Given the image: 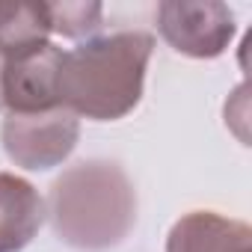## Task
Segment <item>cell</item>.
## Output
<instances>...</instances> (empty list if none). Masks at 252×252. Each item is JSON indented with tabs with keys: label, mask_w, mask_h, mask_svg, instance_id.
I'll use <instances>...</instances> for the list:
<instances>
[{
	"label": "cell",
	"mask_w": 252,
	"mask_h": 252,
	"mask_svg": "<svg viewBox=\"0 0 252 252\" xmlns=\"http://www.w3.org/2000/svg\"><path fill=\"white\" fill-rule=\"evenodd\" d=\"M80 140V119L65 107L45 113H6L0 143L6 158L21 169H51L60 166Z\"/></svg>",
	"instance_id": "cell-3"
},
{
	"label": "cell",
	"mask_w": 252,
	"mask_h": 252,
	"mask_svg": "<svg viewBox=\"0 0 252 252\" xmlns=\"http://www.w3.org/2000/svg\"><path fill=\"white\" fill-rule=\"evenodd\" d=\"M160 36L184 57L214 60L234 39V12L220 0L187 3V0H166L158 6Z\"/></svg>",
	"instance_id": "cell-4"
},
{
	"label": "cell",
	"mask_w": 252,
	"mask_h": 252,
	"mask_svg": "<svg viewBox=\"0 0 252 252\" xmlns=\"http://www.w3.org/2000/svg\"><path fill=\"white\" fill-rule=\"evenodd\" d=\"M51 12V33L65 39L92 36L101 27V3H48Z\"/></svg>",
	"instance_id": "cell-9"
},
{
	"label": "cell",
	"mask_w": 252,
	"mask_h": 252,
	"mask_svg": "<svg viewBox=\"0 0 252 252\" xmlns=\"http://www.w3.org/2000/svg\"><path fill=\"white\" fill-rule=\"evenodd\" d=\"M3 65H6V54L0 48V110H3Z\"/></svg>",
	"instance_id": "cell-10"
},
{
	"label": "cell",
	"mask_w": 252,
	"mask_h": 252,
	"mask_svg": "<svg viewBox=\"0 0 252 252\" xmlns=\"http://www.w3.org/2000/svg\"><path fill=\"white\" fill-rule=\"evenodd\" d=\"M45 222V199L21 175L0 172V252H21Z\"/></svg>",
	"instance_id": "cell-7"
},
{
	"label": "cell",
	"mask_w": 252,
	"mask_h": 252,
	"mask_svg": "<svg viewBox=\"0 0 252 252\" xmlns=\"http://www.w3.org/2000/svg\"><path fill=\"white\" fill-rule=\"evenodd\" d=\"M3 110L6 113H45L60 107L57 74L63 63V48L54 42H39L18 51H3Z\"/></svg>",
	"instance_id": "cell-5"
},
{
	"label": "cell",
	"mask_w": 252,
	"mask_h": 252,
	"mask_svg": "<svg viewBox=\"0 0 252 252\" xmlns=\"http://www.w3.org/2000/svg\"><path fill=\"white\" fill-rule=\"evenodd\" d=\"M166 252H252V231L217 211H190L169 228Z\"/></svg>",
	"instance_id": "cell-6"
},
{
	"label": "cell",
	"mask_w": 252,
	"mask_h": 252,
	"mask_svg": "<svg viewBox=\"0 0 252 252\" xmlns=\"http://www.w3.org/2000/svg\"><path fill=\"white\" fill-rule=\"evenodd\" d=\"M45 217L71 249H113L137 225L134 181L113 160L74 163L51 184Z\"/></svg>",
	"instance_id": "cell-2"
},
{
	"label": "cell",
	"mask_w": 252,
	"mask_h": 252,
	"mask_svg": "<svg viewBox=\"0 0 252 252\" xmlns=\"http://www.w3.org/2000/svg\"><path fill=\"white\" fill-rule=\"evenodd\" d=\"M51 36V12L39 0H0V48L18 51Z\"/></svg>",
	"instance_id": "cell-8"
},
{
	"label": "cell",
	"mask_w": 252,
	"mask_h": 252,
	"mask_svg": "<svg viewBox=\"0 0 252 252\" xmlns=\"http://www.w3.org/2000/svg\"><path fill=\"white\" fill-rule=\"evenodd\" d=\"M152 51L155 39L143 30L95 36L63 51L57 74L60 107L92 122H116L128 116L143 98Z\"/></svg>",
	"instance_id": "cell-1"
}]
</instances>
